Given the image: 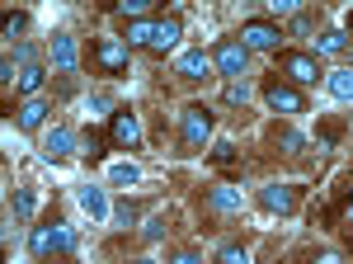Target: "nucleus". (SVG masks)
Returning a JSON list of instances; mask_svg holds the SVG:
<instances>
[{
    "label": "nucleus",
    "mask_w": 353,
    "mask_h": 264,
    "mask_svg": "<svg viewBox=\"0 0 353 264\" xmlns=\"http://www.w3.org/2000/svg\"><path fill=\"white\" fill-rule=\"evenodd\" d=\"M28 250H33L38 260H48V255H71V250H76V232H71L66 222H52V227H33V236H28Z\"/></svg>",
    "instance_id": "1"
},
{
    "label": "nucleus",
    "mask_w": 353,
    "mask_h": 264,
    "mask_svg": "<svg viewBox=\"0 0 353 264\" xmlns=\"http://www.w3.org/2000/svg\"><path fill=\"white\" fill-rule=\"evenodd\" d=\"M278 71L288 76V85H316V80H325L316 53H278Z\"/></svg>",
    "instance_id": "2"
},
{
    "label": "nucleus",
    "mask_w": 353,
    "mask_h": 264,
    "mask_svg": "<svg viewBox=\"0 0 353 264\" xmlns=\"http://www.w3.org/2000/svg\"><path fill=\"white\" fill-rule=\"evenodd\" d=\"M179 137H184L189 151H198V147L212 137V109L208 104H189L184 113H179Z\"/></svg>",
    "instance_id": "3"
},
{
    "label": "nucleus",
    "mask_w": 353,
    "mask_h": 264,
    "mask_svg": "<svg viewBox=\"0 0 353 264\" xmlns=\"http://www.w3.org/2000/svg\"><path fill=\"white\" fill-rule=\"evenodd\" d=\"M264 104L273 113H283V118H297V113H306V95L297 85H288V80H269L264 85Z\"/></svg>",
    "instance_id": "4"
},
{
    "label": "nucleus",
    "mask_w": 353,
    "mask_h": 264,
    "mask_svg": "<svg viewBox=\"0 0 353 264\" xmlns=\"http://www.w3.org/2000/svg\"><path fill=\"white\" fill-rule=\"evenodd\" d=\"M288 33L278 24H269V19H250V24H241V43L250 48V53H278V43H283Z\"/></svg>",
    "instance_id": "5"
},
{
    "label": "nucleus",
    "mask_w": 353,
    "mask_h": 264,
    "mask_svg": "<svg viewBox=\"0 0 353 264\" xmlns=\"http://www.w3.org/2000/svg\"><path fill=\"white\" fill-rule=\"evenodd\" d=\"M245 62H250V48H245L241 38H226V43H217V53H212V66H217L226 80H241Z\"/></svg>",
    "instance_id": "6"
},
{
    "label": "nucleus",
    "mask_w": 353,
    "mask_h": 264,
    "mask_svg": "<svg viewBox=\"0 0 353 264\" xmlns=\"http://www.w3.org/2000/svg\"><path fill=\"white\" fill-rule=\"evenodd\" d=\"M109 142H113V147H123V151H137V147H141V123H137V113L128 104L109 118Z\"/></svg>",
    "instance_id": "7"
},
{
    "label": "nucleus",
    "mask_w": 353,
    "mask_h": 264,
    "mask_svg": "<svg viewBox=\"0 0 353 264\" xmlns=\"http://www.w3.org/2000/svg\"><path fill=\"white\" fill-rule=\"evenodd\" d=\"M301 203V189L297 185H264L259 189V208L264 212H292Z\"/></svg>",
    "instance_id": "8"
},
{
    "label": "nucleus",
    "mask_w": 353,
    "mask_h": 264,
    "mask_svg": "<svg viewBox=\"0 0 353 264\" xmlns=\"http://www.w3.org/2000/svg\"><path fill=\"white\" fill-rule=\"evenodd\" d=\"M94 62H99L109 76H123V71H128V43H123V38H99V43H94Z\"/></svg>",
    "instance_id": "9"
},
{
    "label": "nucleus",
    "mask_w": 353,
    "mask_h": 264,
    "mask_svg": "<svg viewBox=\"0 0 353 264\" xmlns=\"http://www.w3.org/2000/svg\"><path fill=\"white\" fill-rule=\"evenodd\" d=\"M174 76L179 80H208L212 76V57L198 53V48H193V53H179L174 57Z\"/></svg>",
    "instance_id": "10"
},
{
    "label": "nucleus",
    "mask_w": 353,
    "mask_h": 264,
    "mask_svg": "<svg viewBox=\"0 0 353 264\" xmlns=\"http://www.w3.org/2000/svg\"><path fill=\"white\" fill-rule=\"evenodd\" d=\"M48 113H52V104H48V100L38 95V100H24V104L14 109L10 118H14V123H19V128H24V132H38V128H43V123H48Z\"/></svg>",
    "instance_id": "11"
},
{
    "label": "nucleus",
    "mask_w": 353,
    "mask_h": 264,
    "mask_svg": "<svg viewBox=\"0 0 353 264\" xmlns=\"http://www.w3.org/2000/svg\"><path fill=\"white\" fill-rule=\"evenodd\" d=\"M71 151H76V132L61 128V123L48 128V137H43V160H66Z\"/></svg>",
    "instance_id": "12"
},
{
    "label": "nucleus",
    "mask_w": 353,
    "mask_h": 264,
    "mask_svg": "<svg viewBox=\"0 0 353 264\" xmlns=\"http://www.w3.org/2000/svg\"><path fill=\"white\" fill-rule=\"evenodd\" d=\"M76 62H81L76 38H71V33H52V66L61 71V76H76Z\"/></svg>",
    "instance_id": "13"
},
{
    "label": "nucleus",
    "mask_w": 353,
    "mask_h": 264,
    "mask_svg": "<svg viewBox=\"0 0 353 264\" xmlns=\"http://www.w3.org/2000/svg\"><path fill=\"white\" fill-rule=\"evenodd\" d=\"M179 38H184V24H179V19H174V15H170V19H161V24H156V38H151V53H174V48H179Z\"/></svg>",
    "instance_id": "14"
},
{
    "label": "nucleus",
    "mask_w": 353,
    "mask_h": 264,
    "mask_svg": "<svg viewBox=\"0 0 353 264\" xmlns=\"http://www.w3.org/2000/svg\"><path fill=\"white\" fill-rule=\"evenodd\" d=\"M325 90L339 100V104H353V66H339V71H325Z\"/></svg>",
    "instance_id": "15"
},
{
    "label": "nucleus",
    "mask_w": 353,
    "mask_h": 264,
    "mask_svg": "<svg viewBox=\"0 0 353 264\" xmlns=\"http://www.w3.org/2000/svg\"><path fill=\"white\" fill-rule=\"evenodd\" d=\"M43 80H48V71H43L38 62H33V66H19V80H14V95H24V100H38Z\"/></svg>",
    "instance_id": "16"
},
{
    "label": "nucleus",
    "mask_w": 353,
    "mask_h": 264,
    "mask_svg": "<svg viewBox=\"0 0 353 264\" xmlns=\"http://www.w3.org/2000/svg\"><path fill=\"white\" fill-rule=\"evenodd\" d=\"M81 208L94 217V222H104L109 217V198H104V189H94V185H85L81 189Z\"/></svg>",
    "instance_id": "17"
},
{
    "label": "nucleus",
    "mask_w": 353,
    "mask_h": 264,
    "mask_svg": "<svg viewBox=\"0 0 353 264\" xmlns=\"http://www.w3.org/2000/svg\"><path fill=\"white\" fill-rule=\"evenodd\" d=\"M151 38H156V24H151V19H132L128 33H123L128 48H151Z\"/></svg>",
    "instance_id": "18"
},
{
    "label": "nucleus",
    "mask_w": 353,
    "mask_h": 264,
    "mask_svg": "<svg viewBox=\"0 0 353 264\" xmlns=\"http://www.w3.org/2000/svg\"><path fill=\"white\" fill-rule=\"evenodd\" d=\"M208 208H217V212H236V208H241V189H236V185L212 189V194H208Z\"/></svg>",
    "instance_id": "19"
},
{
    "label": "nucleus",
    "mask_w": 353,
    "mask_h": 264,
    "mask_svg": "<svg viewBox=\"0 0 353 264\" xmlns=\"http://www.w3.org/2000/svg\"><path fill=\"white\" fill-rule=\"evenodd\" d=\"M344 48H349V33H344V28H321V38H316V53L334 57V53H344Z\"/></svg>",
    "instance_id": "20"
},
{
    "label": "nucleus",
    "mask_w": 353,
    "mask_h": 264,
    "mask_svg": "<svg viewBox=\"0 0 353 264\" xmlns=\"http://www.w3.org/2000/svg\"><path fill=\"white\" fill-rule=\"evenodd\" d=\"M269 142H273V147H283L288 156L306 151V137H301V132H292V128H273V132H269Z\"/></svg>",
    "instance_id": "21"
},
{
    "label": "nucleus",
    "mask_w": 353,
    "mask_h": 264,
    "mask_svg": "<svg viewBox=\"0 0 353 264\" xmlns=\"http://www.w3.org/2000/svg\"><path fill=\"white\" fill-rule=\"evenodd\" d=\"M137 180H141V170H137L132 160H118V165L109 170V185H113V189H132Z\"/></svg>",
    "instance_id": "22"
},
{
    "label": "nucleus",
    "mask_w": 353,
    "mask_h": 264,
    "mask_svg": "<svg viewBox=\"0 0 353 264\" xmlns=\"http://www.w3.org/2000/svg\"><path fill=\"white\" fill-rule=\"evenodd\" d=\"M33 208H38V194H33V189H14V198H10V212H14L19 222H28V217H33Z\"/></svg>",
    "instance_id": "23"
},
{
    "label": "nucleus",
    "mask_w": 353,
    "mask_h": 264,
    "mask_svg": "<svg viewBox=\"0 0 353 264\" xmlns=\"http://www.w3.org/2000/svg\"><path fill=\"white\" fill-rule=\"evenodd\" d=\"M217 264H250V250H245V245H221Z\"/></svg>",
    "instance_id": "24"
},
{
    "label": "nucleus",
    "mask_w": 353,
    "mask_h": 264,
    "mask_svg": "<svg viewBox=\"0 0 353 264\" xmlns=\"http://www.w3.org/2000/svg\"><path fill=\"white\" fill-rule=\"evenodd\" d=\"M141 236H146V241H161V236H165V217H161V212H156V217H146Z\"/></svg>",
    "instance_id": "25"
},
{
    "label": "nucleus",
    "mask_w": 353,
    "mask_h": 264,
    "mask_svg": "<svg viewBox=\"0 0 353 264\" xmlns=\"http://www.w3.org/2000/svg\"><path fill=\"white\" fill-rule=\"evenodd\" d=\"M226 100H231V104H245V100H250V85H245V80H231V85H226Z\"/></svg>",
    "instance_id": "26"
},
{
    "label": "nucleus",
    "mask_w": 353,
    "mask_h": 264,
    "mask_svg": "<svg viewBox=\"0 0 353 264\" xmlns=\"http://www.w3.org/2000/svg\"><path fill=\"white\" fill-rule=\"evenodd\" d=\"M85 156H90V160L104 156V137H99V132H90V137H85Z\"/></svg>",
    "instance_id": "27"
},
{
    "label": "nucleus",
    "mask_w": 353,
    "mask_h": 264,
    "mask_svg": "<svg viewBox=\"0 0 353 264\" xmlns=\"http://www.w3.org/2000/svg\"><path fill=\"white\" fill-rule=\"evenodd\" d=\"M146 10H151V0H128V5H118V15H123V19H128V15H146Z\"/></svg>",
    "instance_id": "28"
},
{
    "label": "nucleus",
    "mask_w": 353,
    "mask_h": 264,
    "mask_svg": "<svg viewBox=\"0 0 353 264\" xmlns=\"http://www.w3.org/2000/svg\"><path fill=\"white\" fill-rule=\"evenodd\" d=\"M24 15H5V38H14V33H24Z\"/></svg>",
    "instance_id": "29"
},
{
    "label": "nucleus",
    "mask_w": 353,
    "mask_h": 264,
    "mask_svg": "<svg viewBox=\"0 0 353 264\" xmlns=\"http://www.w3.org/2000/svg\"><path fill=\"white\" fill-rule=\"evenodd\" d=\"M212 160H217V165H231V160H236V147H231V142H221L217 151H212Z\"/></svg>",
    "instance_id": "30"
},
{
    "label": "nucleus",
    "mask_w": 353,
    "mask_h": 264,
    "mask_svg": "<svg viewBox=\"0 0 353 264\" xmlns=\"http://www.w3.org/2000/svg\"><path fill=\"white\" fill-rule=\"evenodd\" d=\"M311 264H344V255H334V250H316Z\"/></svg>",
    "instance_id": "31"
},
{
    "label": "nucleus",
    "mask_w": 353,
    "mask_h": 264,
    "mask_svg": "<svg viewBox=\"0 0 353 264\" xmlns=\"http://www.w3.org/2000/svg\"><path fill=\"white\" fill-rule=\"evenodd\" d=\"M170 264H203V260H198V250H179V255H174Z\"/></svg>",
    "instance_id": "32"
},
{
    "label": "nucleus",
    "mask_w": 353,
    "mask_h": 264,
    "mask_svg": "<svg viewBox=\"0 0 353 264\" xmlns=\"http://www.w3.org/2000/svg\"><path fill=\"white\" fill-rule=\"evenodd\" d=\"M344 222L353 227V180H349V194H344Z\"/></svg>",
    "instance_id": "33"
},
{
    "label": "nucleus",
    "mask_w": 353,
    "mask_h": 264,
    "mask_svg": "<svg viewBox=\"0 0 353 264\" xmlns=\"http://www.w3.org/2000/svg\"><path fill=\"white\" fill-rule=\"evenodd\" d=\"M128 264H156V260H146V255H137V260H128Z\"/></svg>",
    "instance_id": "34"
},
{
    "label": "nucleus",
    "mask_w": 353,
    "mask_h": 264,
    "mask_svg": "<svg viewBox=\"0 0 353 264\" xmlns=\"http://www.w3.org/2000/svg\"><path fill=\"white\" fill-rule=\"evenodd\" d=\"M349 28H353V19H349Z\"/></svg>",
    "instance_id": "35"
},
{
    "label": "nucleus",
    "mask_w": 353,
    "mask_h": 264,
    "mask_svg": "<svg viewBox=\"0 0 353 264\" xmlns=\"http://www.w3.org/2000/svg\"><path fill=\"white\" fill-rule=\"evenodd\" d=\"M349 62H353V53H349Z\"/></svg>",
    "instance_id": "36"
}]
</instances>
